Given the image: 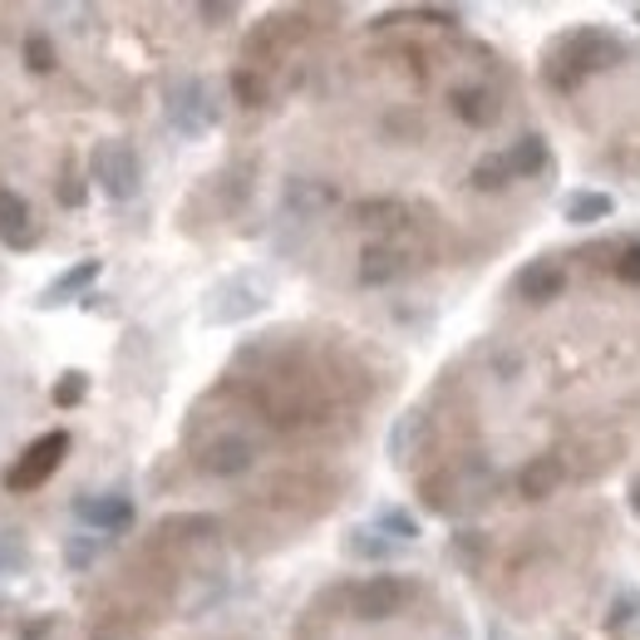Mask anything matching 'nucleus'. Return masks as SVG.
<instances>
[{"label":"nucleus","instance_id":"nucleus-1","mask_svg":"<svg viewBox=\"0 0 640 640\" xmlns=\"http://www.w3.org/2000/svg\"><path fill=\"white\" fill-rule=\"evenodd\" d=\"M64 453H70V433H64V429L40 433V439L6 468V478H0V483H6V493H36L44 478H54V468L64 463Z\"/></svg>","mask_w":640,"mask_h":640},{"label":"nucleus","instance_id":"nucleus-2","mask_svg":"<svg viewBox=\"0 0 640 640\" xmlns=\"http://www.w3.org/2000/svg\"><path fill=\"white\" fill-rule=\"evenodd\" d=\"M89 178H94L113 202H129L143 182V163L129 143L104 139V143H94V153H89Z\"/></svg>","mask_w":640,"mask_h":640},{"label":"nucleus","instance_id":"nucleus-3","mask_svg":"<svg viewBox=\"0 0 640 640\" xmlns=\"http://www.w3.org/2000/svg\"><path fill=\"white\" fill-rule=\"evenodd\" d=\"M168 123L182 133V139H202V133L217 123V99L202 79H182L168 94Z\"/></svg>","mask_w":640,"mask_h":640},{"label":"nucleus","instance_id":"nucleus-4","mask_svg":"<svg viewBox=\"0 0 640 640\" xmlns=\"http://www.w3.org/2000/svg\"><path fill=\"white\" fill-rule=\"evenodd\" d=\"M267 306V281H251V277H232L222 281L217 291L208 296V320L217 326H227V320H242L251 311H261Z\"/></svg>","mask_w":640,"mask_h":640},{"label":"nucleus","instance_id":"nucleus-5","mask_svg":"<svg viewBox=\"0 0 640 640\" xmlns=\"http://www.w3.org/2000/svg\"><path fill=\"white\" fill-rule=\"evenodd\" d=\"M74 518L94 532H123L133 522V498L123 493H79L74 498Z\"/></svg>","mask_w":640,"mask_h":640},{"label":"nucleus","instance_id":"nucleus-6","mask_svg":"<svg viewBox=\"0 0 640 640\" xmlns=\"http://www.w3.org/2000/svg\"><path fill=\"white\" fill-rule=\"evenodd\" d=\"M404 601H409V581L399 577H370L356 587V616H364V621H384Z\"/></svg>","mask_w":640,"mask_h":640},{"label":"nucleus","instance_id":"nucleus-7","mask_svg":"<svg viewBox=\"0 0 640 640\" xmlns=\"http://www.w3.org/2000/svg\"><path fill=\"white\" fill-rule=\"evenodd\" d=\"M99 271H104V261H99V257L74 261L70 271H60V277H54V281H50V286H44V291L36 296V306H40V311H50V306L74 301V296L84 291V286H94V281H99Z\"/></svg>","mask_w":640,"mask_h":640},{"label":"nucleus","instance_id":"nucleus-8","mask_svg":"<svg viewBox=\"0 0 640 640\" xmlns=\"http://www.w3.org/2000/svg\"><path fill=\"white\" fill-rule=\"evenodd\" d=\"M251 459H257L251 439H242V433H222V439L208 443V459H202V468L217 473V478H232V473H242V468H251Z\"/></svg>","mask_w":640,"mask_h":640},{"label":"nucleus","instance_id":"nucleus-9","mask_svg":"<svg viewBox=\"0 0 640 640\" xmlns=\"http://www.w3.org/2000/svg\"><path fill=\"white\" fill-rule=\"evenodd\" d=\"M0 242L30 247V202L16 188H0Z\"/></svg>","mask_w":640,"mask_h":640},{"label":"nucleus","instance_id":"nucleus-10","mask_svg":"<svg viewBox=\"0 0 640 640\" xmlns=\"http://www.w3.org/2000/svg\"><path fill=\"white\" fill-rule=\"evenodd\" d=\"M104 557V537H94V532H70L64 537V567L70 571H89Z\"/></svg>","mask_w":640,"mask_h":640},{"label":"nucleus","instance_id":"nucleus-11","mask_svg":"<svg viewBox=\"0 0 640 640\" xmlns=\"http://www.w3.org/2000/svg\"><path fill=\"white\" fill-rule=\"evenodd\" d=\"M20 54H26L30 74H50L54 70V40L44 36V30H30V36L20 40Z\"/></svg>","mask_w":640,"mask_h":640},{"label":"nucleus","instance_id":"nucleus-12","mask_svg":"<svg viewBox=\"0 0 640 640\" xmlns=\"http://www.w3.org/2000/svg\"><path fill=\"white\" fill-rule=\"evenodd\" d=\"M84 390H89V374L84 370H64L60 380H54V390H50V399L60 409H74L79 399H84Z\"/></svg>","mask_w":640,"mask_h":640},{"label":"nucleus","instance_id":"nucleus-13","mask_svg":"<svg viewBox=\"0 0 640 640\" xmlns=\"http://www.w3.org/2000/svg\"><path fill=\"white\" fill-rule=\"evenodd\" d=\"M30 567V547L20 532H0V577L6 571H26Z\"/></svg>","mask_w":640,"mask_h":640},{"label":"nucleus","instance_id":"nucleus-14","mask_svg":"<svg viewBox=\"0 0 640 640\" xmlns=\"http://www.w3.org/2000/svg\"><path fill=\"white\" fill-rule=\"evenodd\" d=\"M374 528L390 532V537H419V522L409 518L404 508H380V512H374Z\"/></svg>","mask_w":640,"mask_h":640}]
</instances>
